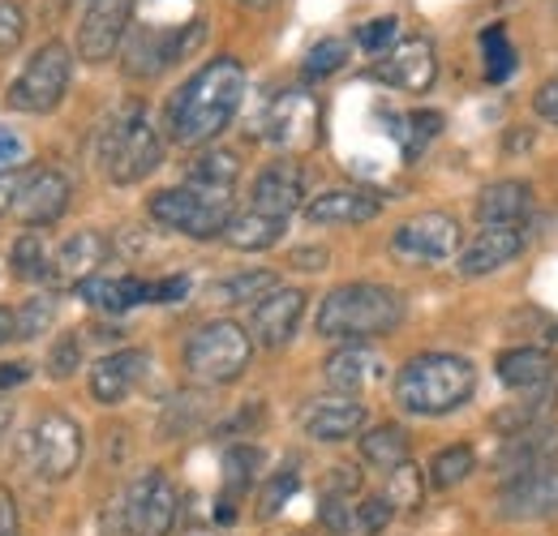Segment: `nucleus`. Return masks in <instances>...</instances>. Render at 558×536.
I'll list each match as a JSON object with an SVG mask.
<instances>
[{
    "label": "nucleus",
    "mask_w": 558,
    "mask_h": 536,
    "mask_svg": "<svg viewBox=\"0 0 558 536\" xmlns=\"http://www.w3.org/2000/svg\"><path fill=\"white\" fill-rule=\"evenodd\" d=\"M245 95V69L232 57L203 65L168 103V130L181 146H203L228 130Z\"/></svg>",
    "instance_id": "f257e3e1"
},
{
    "label": "nucleus",
    "mask_w": 558,
    "mask_h": 536,
    "mask_svg": "<svg viewBox=\"0 0 558 536\" xmlns=\"http://www.w3.org/2000/svg\"><path fill=\"white\" fill-rule=\"evenodd\" d=\"M473 391H477L473 361L451 356V352L413 356L396 378V400L413 416H447L473 400Z\"/></svg>",
    "instance_id": "f03ea898"
},
{
    "label": "nucleus",
    "mask_w": 558,
    "mask_h": 536,
    "mask_svg": "<svg viewBox=\"0 0 558 536\" xmlns=\"http://www.w3.org/2000/svg\"><path fill=\"white\" fill-rule=\"evenodd\" d=\"M404 322V296L387 283H344L318 305V336L374 339Z\"/></svg>",
    "instance_id": "7ed1b4c3"
},
{
    "label": "nucleus",
    "mask_w": 558,
    "mask_h": 536,
    "mask_svg": "<svg viewBox=\"0 0 558 536\" xmlns=\"http://www.w3.org/2000/svg\"><path fill=\"white\" fill-rule=\"evenodd\" d=\"M163 159V142L138 103L121 108L99 134V163L112 185H138Z\"/></svg>",
    "instance_id": "20e7f679"
},
{
    "label": "nucleus",
    "mask_w": 558,
    "mask_h": 536,
    "mask_svg": "<svg viewBox=\"0 0 558 536\" xmlns=\"http://www.w3.org/2000/svg\"><path fill=\"white\" fill-rule=\"evenodd\" d=\"M250 356H254V339L228 318L198 327L185 343V369L194 382H207V387L236 382L250 369Z\"/></svg>",
    "instance_id": "39448f33"
},
{
    "label": "nucleus",
    "mask_w": 558,
    "mask_h": 536,
    "mask_svg": "<svg viewBox=\"0 0 558 536\" xmlns=\"http://www.w3.org/2000/svg\"><path fill=\"white\" fill-rule=\"evenodd\" d=\"M70 73H73L70 48L61 39H48L44 48H35V57L17 73V82L9 86V108L31 112V117L57 112L61 99H65V90H70Z\"/></svg>",
    "instance_id": "423d86ee"
},
{
    "label": "nucleus",
    "mask_w": 558,
    "mask_h": 536,
    "mask_svg": "<svg viewBox=\"0 0 558 536\" xmlns=\"http://www.w3.org/2000/svg\"><path fill=\"white\" fill-rule=\"evenodd\" d=\"M150 219L163 223L168 232H181L190 241H210V236H223L228 228V198H210V194H198V190H159L150 198Z\"/></svg>",
    "instance_id": "0eeeda50"
},
{
    "label": "nucleus",
    "mask_w": 558,
    "mask_h": 536,
    "mask_svg": "<svg viewBox=\"0 0 558 536\" xmlns=\"http://www.w3.org/2000/svg\"><path fill=\"white\" fill-rule=\"evenodd\" d=\"M31 455L39 480H65L82 464V429L65 412H48L39 416L35 434H31Z\"/></svg>",
    "instance_id": "6e6552de"
},
{
    "label": "nucleus",
    "mask_w": 558,
    "mask_h": 536,
    "mask_svg": "<svg viewBox=\"0 0 558 536\" xmlns=\"http://www.w3.org/2000/svg\"><path fill=\"white\" fill-rule=\"evenodd\" d=\"M391 249L409 263H442L460 249V223L447 210H425L396 228Z\"/></svg>",
    "instance_id": "1a4fd4ad"
},
{
    "label": "nucleus",
    "mask_w": 558,
    "mask_h": 536,
    "mask_svg": "<svg viewBox=\"0 0 558 536\" xmlns=\"http://www.w3.org/2000/svg\"><path fill=\"white\" fill-rule=\"evenodd\" d=\"M134 0H86L82 26H77V52L86 65H104L117 57L125 31H130Z\"/></svg>",
    "instance_id": "9d476101"
},
{
    "label": "nucleus",
    "mask_w": 558,
    "mask_h": 536,
    "mask_svg": "<svg viewBox=\"0 0 558 536\" xmlns=\"http://www.w3.org/2000/svg\"><path fill=\"white\" fill-rule=\"evenodd\" d=\"M263 137L279 150H310L318 142V103L305 90H283L263 117Z\"/></svg>",
    "instance_id": "9b49d317"
},
{
    "label": "nucleus",
    "mask_w": 558,
    "mask_h": 536,
    "mask_svg": "<svg viewBox=\"0 0 558 536\" xmlns=\"http://www.w3.org/2000/svg\"><path fill=\"white\" fill-rule=\"evenodd\" d=\"M177 520V489L163 472H146L134 480L125 502V524L134 536H168Z\"/></svg>",
    "instance_id": "f8f14e48"
},
{
    "label": "nucleus",
    "mask_w": 558,
    "mask_h": 536,
    "mask_svg": "<svg viewBox=\"0 0 558 536\" xmlns=\"http://www.w3.org/2000/svg\"><path fill=\"white\" fill-rule=\"evenodd\" d=\"M498 515L507 520H555L558 515V468L511 476L498 494Z\"/></svg>",
    "instance_id": "ddd939ff"
},
{
    "label": "nucleus",
    "mask_w": 558,
    "mask_h": 536,
    "mask_svg": "<svg viewBox=\"0 0 558 536\" xmlns=\"http://www.w3.org/2000/svg\"><path fill=\"white\" fill-rule=\"evenodd\" d=\"M558 464V425H533L520 434H507V447H498L494 468L511 476H529V472L555 468Z\"/></svg>",
    "instance_id": "4468645a"
},
{
    "label": "nucleus",
    "mask_w": 558,
    "mask_h": 536,
    "mask_svg": "<svg viewBox=\"0 0 558 536\" xmlns=\"http://www.w3.org/2000/svg\"><path fill=\"white\" fill-rule=\"evenodd\" d=\"M374 77L396 86V90H409V95H425L438 77V57H434V44L429 39H404L387 61L374 65Z\"/></svg>",
    "instance_id": "2eb2a0df"
},
{
    "label": "nucleus",
    "mask_w": 558,
    "mask_h": 536,
    "mask_svg": "<svg viewBox=\"0 0 558 536\" xmlns=\"http://www.w3.org/2000/svg\"><path fill=\"white\" fill-rule=\"evenodd\" d=\"M70 198H73L70 181H65L61 172L44 168V172H31L26 190L13 202V215H17L26 228H48V223H57V219L70 210Z\"/></svg>",
    "instance_id": "dca6fc26"
},
{
    "label": "nucleus",
    "mask_w": 558,
    "mask_h": 536,
    "mask_svg": "<svg viewBox=\"0 0 558 536\" xmlns=\"http://www.w3.org/2000/svg\"><path fill=\"white\" fill-rule=\"evenodd\" d=\"M301 314H305V292H301V288H276V292H267V296L254 305L250 331H254V339H258L263 348H283L288 339L296 336Z\"/></svg>",
    "instance_id": "f3484780"
},
{
    "label": "nucleus",
    "mask_w": 558,
    "mask_h": 536,
    "mask_svg": "<svg viewBox=\"0 0 558 536\" xmlns=\"http://www.w3.org/2000/svg\"><path fill=\"white\" fill-rule=\"evenodd\" d=\"M146 369H150V352H142V348L108 352V356L95 361V369H90V395L99 403L130 400V391L146 378Z\"/></svg>",
    "instance_id": "a211bd4d"
},
{
    "label": "nucleus",
    "mask_w": 558,
    "mask_h": 536,
    "mask_svg": "<svg viewBox=\"0 0 558 536\" xmlns=\"http://www.w3.org/2000/svg\"><path fill=\"white\" fill-rule=\"evenodd\" d=\"M305 198V172L292 163V159H279V163H267L254 181V210L271 215V219H283L292 215Z\"/></svg>",
    "instance_id": "6ab92c4d"
},
{
    "label": "nucleus",
    "mask_w": 558,
    "mask_h": 536,
    "mask_svg": "<svg viewBox=\"0 0 558 536\" xmlns=\"http://www.w3.org/2000/svg\"><path fill=\"white\" fill-rule=\"evenodd\" d=\"M520 254H524V232L520 228H486L460 254V275L464 279H482V275H494L498 267L515 263Z\"/></svg>",
    "instance_id": "aec40b11"
},
{
    "label": "nucleus",
    "mask_w": 558,
    "mask_h": 536,
    "mask_svg": "<svg viewBox=\"0 0 558 536\" xmlns=\"http://www.w3.org/2000/svg\"><path fill=\"white\" fill-rule=\"evenodd\" d=\"M365 425V407L356 400H314L301 407V429L314 442H344Z\"/></svg>",
    "instance_id": "412c9836"
},
{
    "label": "nucleus",
    "mask_w": 558,
    "mask_h": 536,
    "mask_svg": "<svg viewBox=\"0 0 558 536\" xmlns=\"http://www.w3.org/2000/svg\"><path fill=\"white\" fill-rule=\"evenodd\" d=\"M533 210V190L524 181H494L477 194V219L486 228H520Z\"/></svg>",
    "instance_id": "4be33fe9"
},
{
    "label": "nucleus",
    "mask_w": 558,
    "mask_h": 536,
    "mask_svg": "<svg viewBox=\"0 0 558 536\" xmlns=\"http://www.w3.org/2000/svg\"><path fill=\"white\" fill-rule=\"evenodd\" d=\"M383 210V198L369 190H327L305 206L310 223H369Z\"/></svg>",
    "instance_id": "5701e85b"
},
{
    "label": "nucleus",
    "mask_w": 558,
    "mask_h": 536,
    "mask_svg": "<svg viewBox=\"0 0 558 536\" xmlns=\"http://www.w3.org/2000/svg\"><path fill=\"white\" fill-rule=\"evenodd\" d=\"M104 258H108V236L104 232H73L70 241L57 249V258H52V279H70V283H82V279H90L95 270L104 267Z\"/></svg>",
    "instance_id": "b1692460"
},
{
    "label": "nucleus",
    "mask_w": 558,
    "mask_h": 536,
    "mask_svg": "<svg viewBox=\"0 0 558 536\" xmlns=\"http://www.w3.org/2000/svg\"><path fill=\"white\" fill-rule=\"evenodd\" d=\"M82 301L104 309V314H125L134 305H146L150 301V283H142L134 275H121V279H108V275H90L77 283Z\"/></svg>",
    "instance_id": "393cba45"
},
{
    "label": "nucleus",
    "mask_w": 558,
    "mask_h": 536,
    "mask_svg": "<svg viewBox=\"0 0 558 536\" xmlns=\"http://www.w3.org/2000/svg\"><path fill=\"white\" fill-rule=\"evenodd\" d=\"M323 378L336 387V391H365L383 378V356L369 352V348H340L327 365H323Z\"/></svg>",
    "instance_id": "a878e982"
},
{
    "label": "nucleus",
    "mask_w": 558,
    "mask_h": 536,
    "mask_svg": "<svg viewBox=\"0 0 558 536\" xmlns=\"http://www.w3.org/2000/svg\"><path fill=\"white\" fill-rule=\"evenodd\" d=\"M498 378L515 391H529V387H542L546 378H555V361L542 348H507L498 356Z\"/></svg>",
    "instance_id": "bb28decb"
},
{
    "label": "nucleus",
    "mask_w": 558,
    "mask_h": 536,
    "mask_svg": "<svg viewBox=\"0 0 558 536\" xmlns=\"http://www.w3.org/2000/svg\"><path fill=\"white\" fill-rule=\"evenodd\" d=\"M236 172H241V163H236L232 150H203V155L190 163L185 181H190V190H198V194L223 198V194L236 185Z\"/></svg>",
    "instance_id": "cd10ccee"
},
{
    "label": "nucleus",
    "mask_w": 558,
    "mask_h": 536,
    "mask_svg": "<svg viewBox=\"0 0 558 536\" xmlns=\"http://www.w3.org/2000/svg\"><path fill=\"white\" fill-rule=\"evenodd\" d=\"M279 236H283V219H271L263 210H250V215H232L228 228H223V241L241 254H258V249H271Z\"/></svg>",
    "instance_id": "c85d7f7f"
},
{
    "label": "nucleus",
    "mask_w": 558,
    "mask_h": 536,
    "mask_svg": "<svg viewBox=\"0 0 558 536\" xmlns=\"http://www.w3.org/2000/svg\"><path fill=\"white\" fill-rule=\"evenodd\" d=\"M361 455H365V464H374V468L383 472L409 464V429H400V425H374L361 438Z\"/></svg>",
    "instance_id": "c756f323"
},
{
    "label": "nucleus",
    "mask_w": 558,
    "mask_h": 536,
    "mask_svg": "<svg viewBox=\"0 0 558 536\" xmlns=\"http://www.w3.org/2000/svg\"><path fill=\"white\" fill-rule=\"evenodd\" d=\"M276 275L271 270H245V275H232V279H219L210 283V301L215 305H245V301H263L267 292H276Z\"/></svg>",
    "instance_id": "7c9ffc66"
},
{
    "label": "nucleus",
    "mask_w": 558,
    "mask_h": 536,
    "mask_svg": "<svg viewBox=\"0 0 558 536\" xmlns=\"http://www.w3.org/2000/svg\"><path fill=\"white\" fill-rule=\"evenodd\" d=\"M558 403V374L542 382V395H529L520 407H507L494 416V429H507V434H520V429H533V425H546V412Z\"/></svg>",
    "instance_id": "2f4dec72"
},
{
    "label": "nucleus",
    "mask_w": 558,
    "mask_h": 536,
    "mask_svg": "<svg viewBox=\"0 0 558 536\" xmlns=\"http://www.w3.org/2000/svg\"><path fill=\"white\" fill-rule=\"evenodd\" d=\"M9 267L17 279H52V258H48V245L39 232H22L13 241V254H9Z\"/></svg>",
    "instance_id": "473e14b6"
},
{
    "label": "nucleus",
    "mask_w": 558,
    "mask_h": 536,
    "mask_svg": "<svg viewBox=\"0 0 558 536\" xmlns=\"http://www.w3.org/2000/svg\"><path fill=\"white\" fill-rule=\"evenodd\" d=\"M477 464V455H473V447H447V451H438L434 460H429V485L434 489H456L469 472Z\"/></svg>",
    "instance_id": "72a5a7b5"
},
{
    "label": "nucleus",
    "mask_w": 558,
    "mask_h": 536,
    "mask_svg": "<svg viewBox=\"0 0 558 536\" xmlns=\"http://www.w3.org/2000/svg\"><path fill=\"white\" fill-rule=\"evenodd\" d=\"M482 48H486V77L489 82H507L515 73V48L507 44V31L502 26L482 31Z\"/></svg>",
    "instance_id": "f704fd0d"
},
{
    "label": "nucleus",
    "mask_w": 558,
    "mask_h": 536,
    "mask_svg": "<svg viewBox=\"0 0 558 536\" xmlns=\"http://www.w3.org/2000/svg\"><path fill=\"white\" fill-rule=\"evenodd\" d=\"M344 65H349V44L344 39H323L305 57V77H331V73H340Z\"/></svg>",
    "instance_id": "c9c22d12"
},
{
    "label": "nucleus",
    "mask_w": 558,
    "mask_h": 536,
    "mask_svg": "<svg viewBox=\"0 0 558 536\" xmlns=\"http://www.w3.org/2000/svg\"><path fill=\"white\" fill-rule=\"evenodd\" d=\"M263 464V455L254 451V447H232L228 455H223V476H228V489L232 494H241V489H250L254 485V472Z\"/></svg>",
    "instance_id": "e433bc0d"
},
{
    "label": "nucleus",
    "mask_w": 558,
    "mask_h": 536,
    "mask_svg": "<svg viewBox=\"0 0 558 536\" xmlns=\"http://www.w3.org/2000/svg\"><path fill=\"white\" fill-rule=\"evenodd\" d=\"M57 318V301L52 296H35L17 309V339H39Z\"/></svg>",
    "instance_id": "4c0bfd02"
},
{
    "label": "nucleus",
    "mask_w": 558,
    "mask_h": 536,
    "mask_svg": "<svg viewBox=\"0 0 558 536\" xmlns=\"http://www.w3.org/2000/svg\"><path fill=\"white\" fill-rule=\"evenodd\" d=\"M296 485H301V472L292 468V464H288V468H279L276 476L267 480V489H263V507H258V511H263V520H267V515H276L279 507L296 494Z\"/></svg>",
    "instance_id": "58836bf2"
},
{
    "label": "nucleus",
    "mask_w": 558,
    "mask_h": 536,
    "mask_svg": "<svg viewBox=\"0 0 558 536\" xmlns=\"http://www.w3.org/2000/svg\"><path fill=\"white\" fill-rule=\"evenodd\" d=\"M77 365H82V336H61L57 339V348L48 352V369H52V378H70Z\"/></svg>",
    "instance_id": "ea45409f"
},
{
    "label": "nucleus",
    "mask_w": 558,
    "mask_h": 536,
    "mask_svg": "<svg viewBox=\"0 0 558 536\" xmlns=\"http://www.w3.org/2000/svg\"><path fill=\"white\" fill-rule=\"evenodd\" d=\"M442 130V117L438 112H413L409 117V130H404V150L409 155H421V146L429 142V137H438Z\"/></svg>",
    "instance_id": "a19ab883"
},
{
    "label": "nucleus",
    "mask_w": 558,
    "mask_h": 536,
    "mask_svg": "<svg viewBox=\"0 0 558 536\" xmlns=\"http://www.w3.org/2000/svg\"><path fill=\"white\" fill-rule=\"evenodd\" d=\"M421 498V476L413 464L391 468V507H417Z\"/></svg>",
    "instance_id": "79ce46f5"
},
{
    "label": "nucleus",
    "mask_w": 558,
    "mask_h": 536,
    "mask_svg": "<svg viewBox=\"0 0 558 536\" xmlns=\"http://www.w3.org/2000/svg\"><path fill=\"white\" fill-rule=\"evenodd\" d=\"M396 31H400L396 17H374V22H365V26L356 31V44H361L365 52H383V48L396 39Z\"/></svg>",
    "instance_id": "37998d69"
},
{
    "label": "nucleus",
    "mask_w": 558,
    "mask_h": 536,
    "mask_svg": "<svg viewBox=\"0 0 558 536\" xmlns=\"http://www.w3.org/2000/svg\"><path fill=\"white\" fill-rule=\"evenodd\" d=\"M26 35V13L9 0H0V52H13Z\"/></svg>",
    "instance_id": "c03bdc74"
},
{
    "label": "nucleus",
    "mask_w": 558,
    "mask_h": 536,
    "mask_svg": "<svg viewBox=\"0 0 558 536\" xmlns=\"http://www.w3.org/2000/svg\"><path fill=\"white\" fill-rule=\"evenodd\" d=\"M391 515H396L391 498H365V502L356 507V524H361L365 533H383V528L391 524Z\"/></svg>",
    "instance_id": "a18cd8bd"
},
{
    "label": "nucleus",
    "mask_w": 558,
    "mask_h": 536,
    "mask_svg": "<svg viewBox=\"0 0 558 536\" xmlns=\"http://www.w3.org/2000/svg\"><path fill=\"white\" fill-rule=\"evenodd\" d=\"M323 524H327L331 533H349L352 528V515H349L344 494H327V498H323Z\"/></svg>",
    "instance_id": "49530a36"
},
{
    "label": "nucleus",
    "mask_w": 558,
    "mask_h": 536,
    "mask_svg": "<svg viewBox=\"0 0 558 536\" xmlns=\"http://www.w3.org/2000/svg\"><path fill=\"white\" fill-rule=\"evenodd\" d=\"M185 292H190V279L185 275H172V279L150 283V301L155 305H177V301H185Z\"/></svg>",
    "instance_id": "de8ad7c7"
},
{
    "label": "nucleus",
    "mask_w": 558,
    "mask_h": 536,
    "mask_svg": "<svg viewBox=\"0 0 558 536\" xmlns=\"http://www.w3.org/2000/svg\"><path fill=\"white\" fill-rule=\"evenodd\" d=\"M533 112H537L542 121L558 125V77H550L546 86H537V95H533Z\"/></svg>",
    "instance_id": "09e8293b"
},
{
    "label": "nucleus",
    "mask_w": 558,
    "mask_h": 536,
    "mask_svg": "<svg viewBox=\"0 0 558 536\" xmlns=\"http://www.w3.org/2000/svg\"><path fill=\"white\" fill-rule=\"evenodd\" d=\"M26 181H31V172H26V168L0 172V210H13V202H17V194L26 190Z\"/></svg>",
    "instance_id": "8fccbe9b"
},
{
    "label": "nucleus",
    "mask_w": 558,
    "mask_h": 536,
    "mask_svg": "<svg viewBox=\"0 0 558 536\" xmlns=\"http://www.w3.org/2000/svg\"><path fill=\"white\" fill-rule=\"evenodd\" d=\"M0 536H22V520H17V502L9 489H0Z\"/></svg>",
    "instance_id": "3c124183"
},
{
    "label": "nucleus",
    "mask_w": 558,
    "mask_h": 536,
    "mask_svg": "<svg viewBox=\"0 0 558 536\" xmlns=\"http://www.w3.org/2000/svg\"><path fill=\"white\" fill-rule=\"evenodd\" d=\"M26 378H31V365H22V361H4V365H0V391L22 387Z\"/></svg>",
    "instance_id": "603ef678"
},
{
    "label": "nucleus",
    "mask_w": 558,
    "mask_h": 536,
    "mask_svg": "<svg viewBox=\"0 0 558 536\" xmlns=\"http://www.w3.org/2000/svg\"><path fill=\"white\" fill-rule=\"evenodd\" d=\"M292 267L323 270V267H327V249H296V254H292Z\"/></svg>",
    "instance_id": "864d4df0"
},
{
    "label": "nucleus",
    "mask_w": 558,
    "mask_h": 536,
    "mask_svg": "<svg viewBox=\"0 0 558 536\" xmlns=\"http://www.w3.org/2000/svg\"><path fill=\"white\" fill-rule=\"evenodd\" d=\"M9 339H17V314L0 305V343H9Z\"/></svg>",
    "instance_id": "5fc2aeb1"
},
{
    "label": "nucleus",
    "mask_w": 558,
    "mask_h": 536,
    "mask_svg": "<svg viewBox=\"0 0 558 536\" xmlns=\"http://www.w3.org/2000/svg\"><path fill=\"white\" fill-rule=\"evenodd\" d=\"M17 150H22V146H17V137L0 130V168H4V163H13V155H17Z\"/></svg>",
    "instance_id": "6e6d98bb"
},
{
    "label": "nucleus",
    "mask_w": 558,
    "mask_h": 536,
    "mask_svg": "<svg viewBox=\"0 0 558 536\" xmlns=\"http://www.w3.org/2000/svg\"><path fill=\"white\" fill-rule=\"evenodd\" d=\"M241 4H245V9H271L276 0H241Z\"/></svg>",
    "instance_id": "4d7b16f0"
}]
</instances>
